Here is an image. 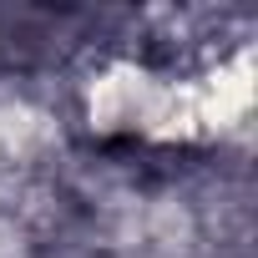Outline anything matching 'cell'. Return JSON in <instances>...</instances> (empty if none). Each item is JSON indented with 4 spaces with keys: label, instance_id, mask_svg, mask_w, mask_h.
Masks as SVG:
<instances>
[{
    "label": "cell",
    "instance_id": "cell-1",
    "mask_svg": "<svg viewBox=\"0 0 258 258\" xmlns=\"http://www.w3.org/2000/svg\"><path fill=\"white\" fill-rule=\"evenodd\" d=\"M96 31L91 11L71 6H0V76H46L66 66Z\"/></svg>",
    "mask_w": 258,
    "mask_h": 258
}]
</instances>
